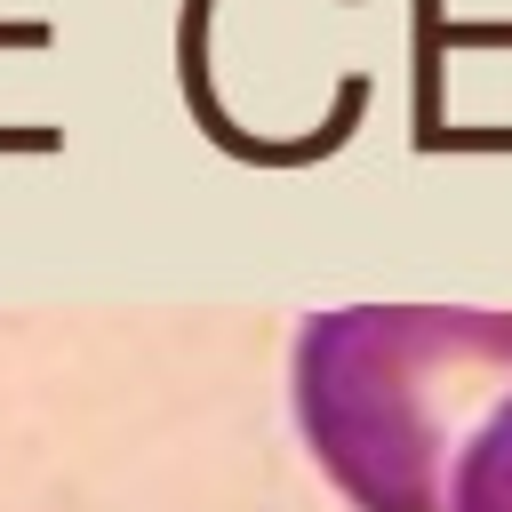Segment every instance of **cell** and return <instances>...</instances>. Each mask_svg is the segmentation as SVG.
<instances>
[{
	"mask_svg": "<svg viewBox=\"0 0 512 512\" xmlns=\"http://www.w3.org/2000/svg\"><path fill=\"white\" fill-rule=\"evenodd\" d=\"M288 400L312 464L352 512H448L472 432L512 400V312L344 304L288 352Z\"/></svg>",
	"mask_w": 512,
	"mask_h": 512,
	"instance_id": "6da1fadb",
	"label": "cell"
},
{
	"mask_svg": "<svg viewBox=\"0 0 512 512\" xmlns=\"http://www.w3.org/2000/svg\"><path fill=\"white\" fill-rule=\"evenodd\" d=\"M448 512H512V400H496V416L472 432L448 480Z\"/></svg>",
	"mask_w": 512,
	"mask_h": 512,
	"instance_id": "7a4b0ae2",
	"label": "cell"
}]
</instances>
